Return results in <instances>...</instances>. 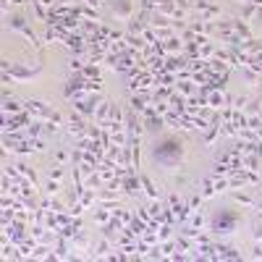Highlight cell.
I'll return each instance as SVG.
<instances>
[{
    "label": "cell",
    "mask_w": 262,
    "mask_h": 262,
    "mask_svg": "<svg viewBox=\"0 0 262 262\" xmlns=\"http://www.w3.org/2000/svg\"><path fill=\"white\" fill-rule=\"evenodd\" d=\"M152 155H155V160H160V163H176L179 155H181V144L176 139H163V142H158L155 147H152Z\"/></svg>",
    "instance_id": "obj_1"
},
{
    "label": "cell",
    "mask_w": 262,
    "mask_h": 262,
    "mask_svg": "<svg viewBox=\"0 0 262 262\" xmlns=\"http://www.w3.org/2000/svg\"><path fill=\"white\" fill-rule=\"evenodd\" d=\"M212 226L215 228H231L233 226V215H215L212 217Z\"/></svg>",
    "instance_id": "obj_2"
}]
</instances>
